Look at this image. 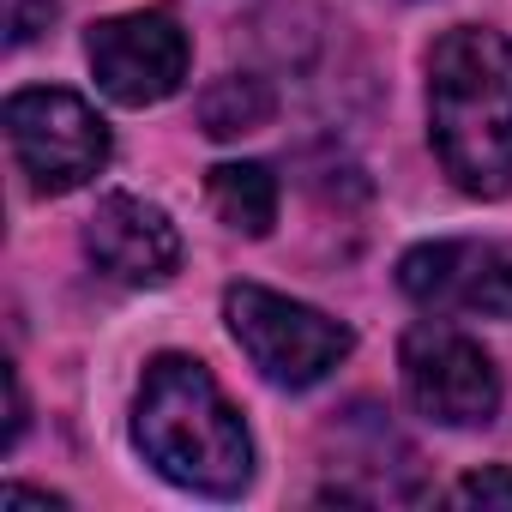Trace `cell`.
Here are the masks:
<instances>
[{"label":"cell","instance_id":"6da1fadb","mask_svg":"<svg viewBox=\"0 0 512 512\" xmlns=\"http://www.w3.org/2000/svg\"><path fill=\"white\" fill-rule=\"evenodd\" d=\"M428 133L440 169L470 199L512 187V43L482 25H458L428 55Z\"/></svg>","mask_w":512,"mask_h":512},{"label":"cell","instance_id":"7a4b0ae2","mask_svg":"<svg viewBox=\"0 0 512 512\" xmlns=\"http://www.w3.org/2000/svg\"><path fill=\"white\" fill-rule=\"evenodd\" d=\"M133 440L157 476H169L175 488L211 494V500L241 494L253 476V440L235 404L217 392V380L193 356H157L145 368Z\"/></svg>","mask_w":512,"mask_h":512},{"label":"cell","instance_id":"3957f363","mask_svg":"<svg viewBox=\"0 0 512 512\" xmlns=\"http://www.w3.org/2000/svg\"><path fill=\"white\" fill-rule=\"evenodd\" d=\"M223 314H229V332L247 350V362L260 368L272 386H290V392L320 386L350 356V326L326 320L308 302L260 290V284H235L223 296Z\"/></svg>","mask_w":512,"mask_h":512},{"label":"cell","instance_id":"277c9868","mask_svg":"<svg viewBox=\"0 0 512 512\" xmlns=\"http://www.w3.org/2000/svg\"><path fill=\"white\" fill-rule=\"evenodd\" d=\"M7 139L37 193H73L109 163V127L73 91L37 85L7 97Z\"/></svg>","mask_w":512,"mask_h":512},{"label":"cell","instance_id":"5b68a950","mask_svg":"<svg viewBox=\"0 0 512 512\" xmlns=\"http://www.w3.org/2000/svg\"><path fill=\"white\" fill-rule=\"evenodd\" d=\"M398 374H404L410 404L428 422L476 428V422H494V410H500V374H494L488 350L476 338L452 332V326H416V332H404Z\"/></svg>","mask_w":512,"mask_h":512},{"label":"cell","instance_id":"8992f818","mask_svg":"<svg viewBox=\"0 0 512 512\" xmlns=\"http://www.w3.org/2000/svg\"><path fill=\"white\" fill-rule=\"evenodd\" d=\"M97 85L121 103V109H145L181 91L187 79V31L169 13H121L103 19L85 43Z\"/></svg>","mask_w":512,"mask_h":512},{"label":"cell","instance_id":"52a82bcc","mask_svg":"<svg viewBox=\"0 0 512 512\" xmlns=\"http://www.w3.org/2000/svg\"><path fill=\"white\" fill-rule=\"evenodd\" d=\"M398 284L434 314L512 320V253L494 241H422L398 260Z\"/></svg>","mask_w":512,"mask_h":512},{"label":"cell","instance_id":"ba28073f","mask_svg":"<svg viewBox=\"0 0 512 512\" xmlns=\"http://www.w3.org/2000/svg\"><path fill=\"white\" fill-rule=\"evenodd\" d=\"M85 247L91 260L115 278V284H133V290H151V284H169L181 272V235L175 223L133 199V193H109L91 223H85Z\"/></svg>","mask_w":512,"mask_h":512},{"label":"cell","instance_id":"9c48e42d","mask_svg":"<svg viewBox=\"0 0 512 512\" xmlns=\"http://www.w3.org/2000/svg\"><path fill=\"white\" fill-rule=\"evenodd\" d=\"M205 193H211V211L241 235H266L278 223V181L266 163H217Z\"/></svg>","mask_w":512,"mask_h":512},{"label":"cell","instance_id":"30bf717a","mask_svg":"<svg viewBox=\"0 0 512 512\" xmlns=\"http://www.w3.org/2000/svg\"><path fill=\"white\" fill-rule=\"evenodd\" d=\"M272 115H278V97H272L266 79H253V73H229V79H217V85L199 97V127H205L211 139L260 133V127H272Z\"/></svg>","mask_w":512,"mask_h":512},{"label":"cell","instance_id":"8fae6325","mask_svg":"<svg viewBox=\"0 0 512 512\" xmlns=\"http://www.w3.org/2000/svg\"><path fill=\"white\" fill-rule=\"evenodd\" d=\"M458 506H512V470L506 464H488V470H470L458 488H452Z\"/></svg>","mask_w":512,"mask_h":512},{"label":"cell","instance_id":"7c38bea8","mask_svg":"<svg viewBox=\"0 0 512 512\" xmlns=\"http://www.w3.org/2000/svg\"><path fill=\"white\" fill-rule=\"evenodd\" d=\"M55 25V0H7V43H31Z\"/></svg>","mask_w":512,"mask_h":512}]
</instances>
